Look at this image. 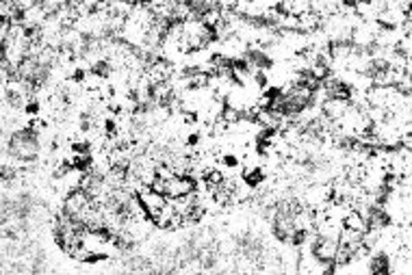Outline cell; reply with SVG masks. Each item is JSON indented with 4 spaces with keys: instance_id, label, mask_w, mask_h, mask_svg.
I'll use <instances>...</instances> for the list:
<instances>
[{
    "instance_id": "obj_1",
    "label": "cell",
    "mask_w": 412,
    "mask_h": 275,
    "mask_svg": "<svg viewBox=\"0 0 412 275\" xmlns=\"http://www.w3.org/2000/svg\"><path fill=\"white\" fill-rule=\"evenodd\" d=\"M137 198H139L141 206L146 208V212H148L150 221H152V219L156 217V212H159L161 208L167 204V198H165V195H163V193H159V191H154L152 186H146V184H143V186L139 188V193H137Z\"/></svg>"
}]
</instances>
